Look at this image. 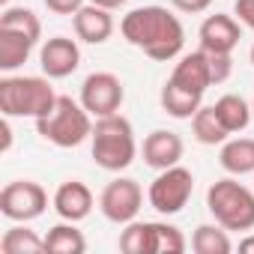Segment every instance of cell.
I'll return each mask as SVG.
<instances>
[{
	"label": "cell",
	"instance_id": "7a4b0ae2",
	"mask_svg": "<svg viewBox=\"0 0 254 254\" xmlns=\"http://www.w3.org/2000/svg\"><path fill=\"white\" fill-rule=\"evenodd\" d=\"M90 153L102 171H111V174L126 171L138 156V141H135L132 123L123 114L96 117L93 135H90Z\"/></svg>",
	"mask_w": 254,
	"mask_h": 254
},
{
	"label": "cell",
	"instance_id": "2e32d148",
	"mask_svg": "<svg viewBox=\"0 0 254 254\" xmlns=\"http://www.w3.org/2000/svg\"><path fill=\"white\" fill-rule=\"evenodd\" d=\"M218 165L230 177L254 174V138H227L218 153Z\"/></svg>",
	"mask_w": 254,
	"mask_h": 254
},
{
	"label": "cell",
	"instance_id": "5bb4252c",
	"mask_svg": "<svg viewBox=\"0 0 254 254\" xmlns=\"http://www.w3.org/2000/svg\"><path fill=\"white\" fill-rule=\"evenodd\" d=\"M72 27H75V36L87 45H102L111 39L114 33V15L111 9L105 6H96V3H84L75 15H72Z\"/></svg>",
	"mask_w": 254,
	"mask_h": 254
},
{
	"label": "cell",
	"instance_id": "6da1fadb",
	"mask_svg": "<svg viewBox=\"0 0 254 254\" xmlns=\"http://www.w3.org/2000/svg\"><path fill=\"white\" fill-rule=\"evenodd\" d=\"M120 33L129 45H135L138 51H144L150 60L159 63L180 57L186 45L183 21L165 6H138L126 12L120 21Z\"/></svg>",
	"mask_w": 254,
	"mask_h": 254
},
{
	"label": "cell",
	"instance_id": "5b68a950",
	"mask_svg": "<svg viewBox=\"0 0 254 254\" xmlns=\"http://www.w3.org/2000/svg\"><path fill=\"white\" fill-rule=\"evenodd\" d=\"M206 209L227 230H254V191L233 177L215 180L209 186Z\"/></svg>",
	"mask_w": 254,
	"mask_h": 254
},
{
	"label": "cell",
	"instance_id": "e575fe53",
	"mask_svg": "<svg viewBox=\"0 0 254 254\" xmlns=\"http://www.w3.org/2000/svg\"><path fill=\"white\" fill-rule=\"evenodd\" d=\"M0 3H3V6H9V0H0Z\"/></svg>",
	"mask_w": 254,
	"mask_h": 254
},
{
	"label": "cell",
	"instance_id": "ac0fdd59",
	"mask_svg": "<svg viewBox=\"0 0 254 254\" xmlns=\"http://www.w3.org/2000/svg\"><path fill=\"white\" fill-rule=\"evenodd\" d=\"M33 48H36V42H33L30 36L0 27V69H3L6 75L15 72V69H21V66L30 60Z\"/></svg>",
	"mask_w": 254,
	"mask_h": 254
},
{
	"label": "cell",
	"instance_id": "d6986e66",
	"mask_svg": "<svg viewBox=\"0 0 254 254\" xmlns=\"http://www.w3.org/2000/svg\"><path fill=\"white\" fill-rule=\"evenodd\" d=\"M189 248V239L180 227L165 221H147V251L150 254H183Z\"/></svg>",
	"mask_w": 254,
	"mask_h": 254
},
{
	"label": "cell",
	"instance_id": "4dcf8cb0",
	"mask_svg": "<svg viewBox=\"0 0 254 254\" xmlns=\"http://www.w3.org/2000/svg\"><path fill=\"white\" fill-rule=\"evenodd\" d=\"M9 120L12 117H3V123H0V132H3V147H0V150H3V153L12 150V126H9Z\"/></svg>",
	"mask_w": 254,
	"mask_h": 254
},
{
	"label": "cell",
	"instance_id": "1f68e13d",
	"mask_svg": "<svg viewBox=\"0 0 254 254\" xmlns=\"http://www.w3.org/2000/svg\"><path fill=\"white\" fill-rule=\"evenodd\" d=\"M90 3H96V6H105V9H120V6H126L129 3V0H90Z\"/></svg>",
	"mask_w": 254,
	"mask_h": 254
},
{
	"label": "cell",
	"instance_id": "ffe728a7",
	"mask_svg": "<svg viewBox=\"0 0 254 254\" xmlns=\"http://www.w3.org/2000/svg\"><path fill=\"white\" fill-rule=\"evenodd\" d=\"M212 108H215V114H218L221 126H224L230 135L245 132V129H248V123H251V117H254L251 105H248L242 96H236V93H224Z\"/></svg>",
	"mask_w": 254,
	"mask_h": 254
},
{
	"label": "cell",
	"instance_id": "f1b7e54d",
	"mask_svg": "<svg viewBox=\"0 0 254 254\" xmlns=\"http://www.w3.org/2000/svg\"><path fill=\"white\" fill-rule=\"evenodd\" d=\"M233 15L239 18L242 27L254 30V0H236V3H233Z\"/></svg>",
	"mask_w": 254,
	"mask_h": 254
},
{
	"label": "cell",
	"instance_id": "d590c367",
	"mask_svg": "<svg viewBox=\"0 0 254 254\" xmlns=\"http://www.w3.org/2000/svg\"><path fill=\"white\" fill-rule=\"evenodd\" d=\"M251 111H254V99H251Z\"/></svg>",
	"mask_w": 254,
	"mask_h": 254
},
{
	"label": "cell",
	"instance_id": "9a60e30c",
	"mask_svg": "<svg viewBox=\"0 0 254 254\" xmlns=\"http://www.w3.org/2000/svg\"><path fill=\"white\" fill-rule=\"evenodd\" d=\"M171 81L189 93H197L203 96L209 87H212V72H209V54L200 48V51H191V54H183L180 63L174 66L171 72Z\"/></svg>",
	"mask_w": 254,
	"mask_h": 254
},
{
	"label": "cell",
	"instance_id": "e0dca14e",
	"mask_svg": "<svg viewBox=\"0 0 254 254\" xmlns=\"http://www.w3.org/2000/svg\"><path fill=\"white\" fill-rule=\"evenodd\" d=\"M159 102H162V111H165L168 117H174V120H191V117L203 108V96L177 87L171 78L165 81V87H162V93H159Z\"/></svg>",
	"mask_w": 254,
	"mask_h": 254
},
{
	"label": "cell",
	"instance_id": "8fae6325",
	"mask_svg": "<svg viewBox=\"0 0 254 254\" xmlns=\"http://www.w3.org/2000/svg\"><path fill=\"white\" fill-rule=\"evenodd\" d=\"M197 39H200V48L209 51V54H233V48L242 39V24L233 15L215 12V15L203 18V24L197 30Z\"/></svg>",
	"mask_w": 254,
	"mask_h": 254
},
{
	"label": "cell",
	"instance_id": "d4e9b609",
	"mask_svg": "<svg viewBox=\"0 0 254 254\" xmlns=\"http://www.w3.org/2000/svg\"><path fill=\"white\" fill-rule=\"evenodd\" d=\"M0 27H3V30H15V33H24L36 45L42 39V21H39V15L33 9H24V6H3V12H0Z\"/></svg>",
	"mask_w": 254,
	"mask_h": 254
},
{
	"label": "cell",
	"instance_id": "277c9868",
	"mask_svg": "<svg viewBox=\"0 0 254 254\" xmlns=\"http://www.w3.org/2000/svg\"><path fill=\"white\" fill-rule=\"evenodd\" d=\"M33 123L36 132L60 150H75L93 135V114L81 105V99L75 102L72 96H57V105Z\"/></svg>",
	"mask_w": 254,
	"mask_h": 254
},
{
	"label": "cell",
	"instance_id": "83f0119b",
	"mask_svg": "<svg viewBox=\"0 0 254 254\" xmlns=\"http://www.w3.org/2000/svg\"><path fill=\"white\" fill-rule=\"evenodd\" d=\"M42 3L54 12V15H75L87 0H42Z\"/></svg>",
	"mask_w": 254,
	"mask_h": 254
},
{
	"label": "cell",
	"instance_id": "4fadbf2b",
	"mask_svg": "<svg viewBox=\"0 0 254 254\" xmlns=\"http://www.w3.org/2000/svg\"><path fill=\"white\" fill-rule=\"evenodd\" d=\"M144 165L153 168V171H165V168H174L180 165L183 153H186V144L177 132H168V129H153L147 138H144Z\"/></svg>",
	"mask_w": 254,
	"mask_h": 254
},
{
	"label": "cell",
	"instance_id": "4316f807",
	"mask_svg": "<svg viewBox=\"0 0 254 254\" xmlns=\"http://www.w3.org/2000/svg\"><path fill=\"white\" fill-rule=\"evenodd\" d=\"M209 54V51H206ZM209 72H212V84H224L233 72V60L230 54H209Z\"/></svg>",
	"mask_w": 254,
	"mask_h": 254
},
{
	"label": "cell",
	"instance_id": "8992f818",
	"mask_svg": "<svg viewBox=\"0 0 254 254\" xmlns=\"http://www.w3.org/2000/svg\"><path fill=\"white\" fill-rule=\"evenodd\" d=\"M191 194H194V174L183 165H174L159 171V177L150 183L147 200L159 215H177L189 206Z\"/></svg>",
	"mask_w": 254,
	"mask_h": 254
},
{
	"label": "cell",
	"instance_id": "7402d4cb",
	"mask_svg": "<svg viewBox=\"0 0 254 254\" xmlns=\"http://www.w3.org/2000/svg\"><path fill=\"white\" fill-rule=\"evenodd\" d=\"M0 251L3 254H39L45 251V236L30 230L27 221H15L0 239Z\"/></svg>",
	"mask_w": 254,
	"mask_h": 254
},
{
	"label": "cell",
	"instance_id": "603a6c76",
	"mask_svg": "<svg viewBox=\"0 0 254 254\" xmlns=\"http://www.w3.org/2000/svg\"><path fill=\"white\" fill-rule=\"evenodd\" d=\"M45 251H54V254H84L87 251V239L75 227V221H63V224H54L45 233Z\"/></svg>",
	"mask_w": 254,
	"mask_h": 254
},
{
	"label": "cell",
	"instance_id": "ba28073f",
	"mask_svg": "<svg viewBox=\"0 0 254 254\" xmlns=\"http://www.w3.org/2000/svg\"><path fill=\"white\" fill-rule=\"evenodd\" d=\"M48 209V191L33 180H12L0 191V212L9 221H36Z\"/></svg>",
	"mask_w": 254,
	"mask_h": 254
},
{
	"label": "cell",
	"instance_id": "f546056e",
	"mask_svg": "<svg viewBox=\"0 0 254 254\" xmlns=\"http://www.w3.org/2000/svg\"><path fill=\"white\" fill-rule=\"evenodd\" d=\"M171 6L180 9V12H189V15H197V12H206L212 6V0H171Z\"/></svg>",
	"mask_w": 254,
	"mask_h": 254
},
{
	"label": "cell",
	"instance_id": "30bf717a",
	"mask_svg": "<svg viewBox=\"0 0 254 254\" xmlns=\"http://www.w3.org/2000/svg\"><path fill=\"white\" fill-rule=\"evenodd\" d=\"M39 66L54 81L69 78L81 66V48H78V42L69 39V36H51V39H45L42 48H39Z\"/></svg>",
	"mask_w": 254,
	"mask_h": 254
},
{
	"label": "cell",
	"instance_id": "cb8c5ba5",
	"mask_svg": "<svg viewBox=\"0 0 254 254\" xmlns=\"http://www.w3.org/2000/svg\"><path fill=\"white\" fill-rule=\"evenodd\" d=\"M191 251H197V254H230L233 242L227 236V227H221L218 221L194 227V233H191Z\"/></svg>",
	"mask_w": 254,
	"mask_h": 254
},
{
	"label": "cell",
	"instance_id": "3957f363",
	"mask_svg": "<svg viewBox=\"0 0 254 254\" xmlns=\"http://www.w3.org/2000/svg\"><path fill=\"white\" fill-rule=\"evenodd\" d=\"M57 105L51 78L45 75H6L0 78V111L3 117L39 120Z\"/></svg>",
	"mask_w": 254,
	"mask_h": 254
},
{
	"label": "cell",
	"instance_id": "836d02e7",
	"mask_svg": "<svg viewBox=\"0 0 254 254\" xmlns=\"http://www.w3.org/2000/svg\"><path fill=\"white\" fill-rule=\"evenodd\" d=\"M251 63H254V45H251Z\"/></svg>",
	"mask_w": 254,
	"mask_h": 254
},
{
	"label": "cell",
	"instance_id": "9c48e42d",
	"mask_svg": "<svg viewBox=\"0 0 254 254\" xmlns=\"http://www.w3.org/2000/svg\"><path fill=\"white\" fill-rule=\"evenodd\" d=\"M126 102V87L120 81V75L114 72H90L81 84V105L93 114V117H108V114H120Z\"/></svg>",
	"mask_w": 254,
	"mask_h": 254
},
{
	"label": "cell",
	"instance_id": "52a82bcc",
	"mask_svg": "<svg viewBox=\"0 0 254 254\" xmlns=\"http://www.w3.org/2000/svg\"><path fill=\"white\" fill-rule=\"evenodd\" d=\"M141 206H144V189L132 177H117V180H111L102 189V194H99V209H102V215L111 224H123L126 227L129 221L138 218Z\"/></svg>",
	"mask_w": 254,
	"mask_h": 254
},
{
	"label": "cell",
	"instance_id": "d6a6232c",
	"mask_svg": "<svg viewBox=\"0 0 254 254\" xmlns=\"http://www.w3.org/2000/svg\"><path fill=\"white\" fill-rule=\"evenodd\" d=\"M239 251L242 254H254V233H248L245 239H239Z\"/></svg>",
	"mask_w": 254,
	"mask_h": 254
},
{
	"label": "cell",
	"instance_id": "7c38bea8",
	"mask_svg": "<svg viewBox=\"0 0 254 254\" xmlns=\"http://www.w3.org/2000/svg\"><path fill=\"white\" fill-rule=\"evenodd\" d=\"M51 203H54V212H57L63 221H75V224H78V221H84V218L93 212L96 197H93V191H90L87 183H81V180H66V183L57 186Z\"/></svg>",
	"mask_w": 254,
	"mask_h": 254
},
{
	"label": "cell",
	"instance_id": "484cf974",
	"mask_svg": "<svg viewBox=\"0 0 254 254\" xmlns=\"http://www.w3.org/2000/svg\"><path fill=\"white\" fill-rule=\"evenodd\" d=\"M120 251L126 254H150L147 251V221H129L120 233Z\"/></svg>",
	"mask_w": 254,
	"mask_h": 254
},
{
	"label": "cell",
	"instance_id": "44dd1931",
	"mask_svg": "<svg viewBox=\"0 0 254 254\" xmlns=\"http://www.w3.org/2000/svg\"><path fill=\"white\" fill-rule=\"evenodd\" d=\"M191 135H194V141L203 144V147H215V144L221 147V144L230 138V132L221 126V120H218V114H215L212 105L200 108V111L191 117Z\"/></svg>",
	"mask_w": 254,
	"mask_h": 254
}]
</instances>
